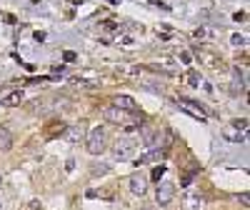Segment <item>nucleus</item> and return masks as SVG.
I'll return each mask as SVG.
<instances>
[{
  "instance_id": "f257e3e1",
  "label": "nucleus",
  "mask_w": 250,
  "mask_h": 210,
  "mask_svg": "<svg viewBox=\"0 0 250 210\" xmlns=\"http://www.w3.org/2000/svg\"><path fill=\"white\" fill-rule=\"evenodd\" d=\"M105 143H108V130L103 128V125L93 128L90 135L85 138V145H88V153L90 155H100L103 150H105Z\"/></svg>"
},
{
  "instance_id": "f03ea898",
  "label": "nucleus",
  "mask_w": 250,
  "mask_h": 210,
  "mask_svg": "<svg viewBox=\"0 0 250 210\" xmlns=\"http://www.w3.org/2000/svg\"><path fill=\"white\" fill-rule=\"evenodd\" d=\"M135 148H138V140H135L133 135H123V138H118L113 153H115V158H120V160H128V158L135 153Z\"/></svg>"
},
{
  "instance_id": "7ed1b4c3",
  "label": "nucleus",
  "mask_w": 250,
  "mask_h": 210,
  "mask_svg": "<svg viewBox=\"0 0 250 210\" xmlns=\"http://www.w3.org/2000/svg\"><path fill=\"white\" fill-rule=\"evenodd\" d=\"M173 195H175V185H173L170 180L158 183V190H155V200H158V205H168V203L173 200Z\"/></svg>"
},
{
  "instance_id": "20e7f679",
  "label": "nucleus",
  "mask_w": 250,
  "mask_h": 210,
  "mask_svg": "<svg viewBox=\"0 0 250 210\" xmlns=\"http://www.w3.org/2000/svg\"><path fill=\"white\" fill-rule=\"evenodd\" d=\"M178 105H180V110H185V113H190L193 118H198L200 123H205L208 118H205V110L200 108V105H195L193 100H178Z\"/></svg>"
},
{
  "instance_id": "39448f33",
  "label": "nucleus",
  "mask_w": 250,
  "mask_h": 210,
  "mask_svg": "<svg viewBox=\"0 0 250 210\" xmlns=\"http://www.w3.org/2000/svg\"><path fill=\"white\" fill-rule=\"evenodd\" d=\"M130 190H133V195L143 198L145 193H148V178L140 175V173H135V175L130 178Z\"/></svg>"
},
{
  "instance_id": "423d86ee",
  "label": "nucleus",
  "mask_w": 250,
  "mask_h": 210,
  "mask_svg": "<svg viewBox=\"0 0 250 210\" xmlns=\"http://www.w3.org/2000/svg\"><path fill=\"white\" fill-rule=\"evenodd\" d=\"M113 108H118V110H123V113H125V110L133 113V110H138V105H135V100H133L130 95H115V98H113Z\"/></svg>"
},
{
  "instance_id": "0eeeda50",
  "label": "nucleus",
  "mask_w": 250,
  "mask_h": 210,
  "mask_svg": "<svg viewBox=\"0 0 250 210\" xmlns=\"http://www.w3.org/2000/svg\"><path fill=\"white\" fill-rule=\"evenodd\" d=\"M23 90H13V93H8L5 98H0V105H5V108H18L20 103H23Z\"/></svg>"
},
{
  "instance_id": "6e6552de",
  "label": "nucleus",
  "mask_w": 250,
  "mask_h": 210,
  "mask_svg": "<svg viewBox=\"0 0 250 210\" xmlns=\"http://www.w3.org/2000/svg\"><path fill=\"white\" fill-rule=\"evenodd\" d=\"M243 90H245V75L235 68V70H233V83H230V93L238 95V93H243Z\"/></svg>"
},
{
  "instance_id": "1a4fd4ad",
  "label": "nucleus",
  "mask_w": 250,
  "mask_h": 210,
  "mask_svg": "<svg viewBox=\"0 0 250 210\" xmlns=\"http://www.w3.org/2000/svg\"><path fill=\"white\" fill-rule=\"evenodd\" d=\"M13 148V133L5 128V125H0V150L8 153Z\"/></svg>"
},
{
  "instance_id": "9d476101",
  "label": "nucleus",
  "mask_w": 250,
  "mask_h": 210,
  "mask_svg": "<svg viewBox=\"0 0 250 210\" xmlns=\"http://www.w3.org/2000/svg\"><path fill=\"white\" fill-rule=\"evenodd\" d=\"M85 138V128L78 123V125H73V128H68V140L70 143H78V140H83Z\"/></svg>"
},
{
  "instance_id": "9b49d317",
  "label": "nucleus",
  "mask_w": 250,
  "mask_h": 210,
  "mask_svg": "<svg viewBox=\"0 0 250 210\" xmlns=\"http://www.w3.org/2000/svg\"><path fill=\"white\" fill-rule=\"evenodd\" d=\"M105 118L110 120V123H125V113L123 110H118V108H113V105H110V108H105Z\"/></svg>"
},
{
  "instance_id": "f8f14e48",
  "label": "nucleus",
  "mask_w": 250,
  "mask_h": 210,
  "mask_svg": "<svg viewBox=\"0 0 250 210\" xmlns=\"http://www.w3.org/2000/svg\"><path fill=\"white\" fill-rule=\"evenodd\" d=\"M108 173H110V165H105V163H93V168H90V175H93V178L108 175Z\"/></svg>"
},
{
  "instance_id": "ddd939ff",
  "label": "nucleus",
  "mask_w": 250,
  "mask_h": 210,
  "mask_svg": "<svg viewBox=\"0 0 250 210\" xmlns=\"http://www.w3.org/2000/svg\"><path fill=\"white\" fill-rule=\"evenodd\" d=\"M158 138H160V135H158L155 130H143V143L148 145V148H153V145L158 143Z\"/></svg>"
},
{
  "instance_id": "4468645a",
  "label": "nucleus",
  "mask_w": 250,
  "mask_h": 210,
  "mask_svg": "<svg viewBox=\"0 0 250 210\" xmlns=\"http://www.w3.org/2000/svg\"><path fill=\"white\" fill-rule=\"evenodd\" d=\"M230 43H233L235 48H243V45L248 43V40H245V35H240V33H233V35H230Z\"/></svg>"
},
{
  "instance_id": "2eb2a0df",
  "label": "nucleus",
  "mask_w": 250,
  "mask_h": 210,
  "mask_svg": "<svg viewBox=\"0 0 250 210\" xmlns=\"http://www.w3.org/2000/svg\"><path fill=\"white\" fill-rule=\"evenodd\" d=\"M62 58H65V63H75V58H78V55H75L73 50H65V53H62Z\"/></svg>"
},
{
  "instance_id": "dca6fc26",
  "label": "nucleus",
  "mask_w": 250,
  "mask_h": 210,
  "mask_svg": "<svg viewBox=\"0 0 250 210\" xmlns=\"http://www.w3.org/2000/svg\"><path fill=\"white\" fill-rule=\"evenodd\" d=\"M163 173H165V168H163V165H158L155 170H153V178H155V180L160 183V175H163Z\"/></svg>"
},
{
  "instance_id": "f3484780",
  "label": "nucleus",
  "mask_w": 250,
  "mask_h": 210,
  "mask_svg": "<svg viewBox=\"0 0 250 210\" xmlns=\"http://www.w3.org/2000/svg\"><path fill=\"white\" fill-rule=\"evenodd\" d=\"M25 210H40V200H30V203L25 205Z\"/></svg>"
},
{
  "instance_id": "a211bd4d",
  "label": "nucleus",
  "mask_w": 250,
  "mask_h": 210,
  "mask_svg": "<svg viewBox=\"0 0 250 210\" xmlns=\"http://www.w3.org/2000/svg\"><path fill=\"white\" fill-rule=\"evenodd\" d=\"M190 53H180V63H185V65H190Z\"/></svg>"
},
{
  "instance_id": "6ab92c4d",
  "label": "nucleus",
  "mask_w": 250,
  "mask_h": 210,
  "mask_svg": "<svg viewBox=\"0 0 250 210\" xmlns=\"http://www.w3.org/2000/svg\"><path fill=\"white\" fill-rule=\"evenodd\" d=\"M45 38H48V35H45L43 30H38V33H35V40H38V43H45Z\"/></svg>"
},
{
  "instance_id": "aec40b11",
  "label": "nucleus",
  "mask_w": 250,
  "mask_h": 210,
  "mask_svg": "<svg viewBox=\"0 0 250 210\" xmlns=\"http://www.w3.org/2000/svg\"><path fill=\"white\" fill-rule=\"evenodd\" d=\"M233 20H238V23H245V13H235Z\"/></svg>"
},
{
  "instance_id": "412c9836",
  "label": "nucleus",
  "mask_w": 250,
  "mask_h": 210,
  "mask_svg": "<svg viewBox=\"0 0 250 210\" xmlns=\"http://www.w3.org/2000/svg\"><path fill=\"white\" fill-rule=\"evenodd\" d=\"M235 128H243L245 130L248 128V120H235Z\"/></svg>"
},
{
  "instance_id": "4be33fe9",
  "label": "nucleus",
  "mask_w": 250,
  "mask_h": 210,
  "mask_svg": "<svg viewBox=\"0 0 250 210\" xmlns=\"http://www.w3.org/2000/svg\"><path fill=\"white\" fill-rule=\"evenodd\" d=\"M140 210H155V205H143Z\"/></svg>"
},
{
  "instance_id": "5701e85b",
  "label": "nucleus",
  "mask_w": 250,
  "mask_h": 210,
  "mask_svg": "<svg viewBox=\"0 0 250 210\" xmlns=\"http://www.w3.org/2000/svg\"><path fill=\"white\" fill-rule=\"evenodd\" d=\"M70 3H80V0H70Z\"/></svg>"
},
{
  "instance_id": "b1692460",
  "label": "nucleus",
  "mask_w": 250,
  "mask_h": 210,
  "mask_svg": "<svg viewBox=\"0 0 250 210\" xmlns=\"http://www.w3.org/2000/svg\"><path fill=\"white\" fill-rule=\"evenodd\" d=\"M0 183H3V175H0Z\"/></svg>"
}]
</instances>
